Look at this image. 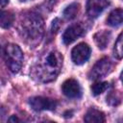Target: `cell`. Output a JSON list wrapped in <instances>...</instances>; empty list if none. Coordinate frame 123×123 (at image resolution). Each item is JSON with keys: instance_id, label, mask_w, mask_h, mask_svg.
Returning <instances> with one entry per match:
<instances>
[{"instance_id": "1", "label": "cell", "mask_w": 123, "mask_h": 123, "mask_svg": "<svg viewBox=\"0 0 123 123\" xmlns=\"http://www.w3.org/2000/svg\"><path fill=\"white\" fill-rule=\"evenodd\" d=\"M62 55L56 50L42 54L31 69L33 78L41 83L54 81L62 67Z\"/></svg>"}, {"instance_id": "2", "label": "cell", "mask_w": 123, "mask_h": 123, "mask_svg": "<svg viewBox=\"0 0 123 123\" xmlns=\"http://www.w3.org/2000/svg\"><path fill=\"white\" fill-rule=\"evenodd\" d=\"M43 19L37 13L31 12L22 17L19 24V34L26 43L33 46L42 38L43 36Z\"/></svg>"}, {"instance_id": "3", "label": "cell", "mask_w": 123, "mask_h": 123, "mask_svg": "<svg viewBox=\"0 0 123 123\" xmlns=\"http://www.w3.org/2000/svg\"><path fill=\"white\" fill-rule=\"evenodd\" d=\"M3 57L8 69L12 73H17L23 63V53L20 47L14 43H8L3 50Z\"/></svg>"}, {"instance_id": "4", "label": "cell", "mask_w": 123, "mask_h": 123, "mask_svg": "<svg viewBox=\"0 0 123 123\" xmlns=\"http://www.w3.org/2000/svg\"><path fill=\"white\" fill-rule=\"evenodd\" d=\"M112 69V63L108 58H102L92 66L88 73V78L90 80L96 81L106 75H108Z\"/></svg>"}, {"instance_id": "5", "label": "cell", "mask_w": 123, "mask_h": 123, "mask_svg": "<svg viewBox=\"0 0 123 123\" xmlns=\"http://www.w3.org/2000/svg\"><path fill=\"white\" fill-rule=\"evenodd\" d=\"M90 54H91V49L88 46V44L85 42H81L72 49L71 59L75 64L81 65L88 61Z\"/></svg>"}, {"instance_id": "6", "label": "cell", "mask_w": 123, "mask_h": 123, "mask_svg": "<svg viewBox=\"0 0 123 123\" xmlns=\"http://www.w3.org/2000/svg\"><path fill=\"white\" fill-rule=\"evenodd\" d=\"M29 104L31 108L37 111H54L58 106V102L56 100L47 98V97H42V96H36V97L30 98Z\"/></svg>"}, {"instance_id": "7", "label": "cell", "mask_w": 123, "mask_h": 123, "mask_svg": "<svg viewBox=\"0 0 123 123\" xmlns=\"http://www.w3.org/2000/svg\"><path fill=\"white\" fill-rule=\"evenodd\" d=\"M85 28L80 23H75L70 25L62 35V41L65 45H68L78 39L85 34Z\"/></svg>"}, {"instance_id": "8", "label": "cell", "mask_w": 123, "mask_h": 123, "mask_svg": "<svg viewBox=\"0 0 123 123\" xmlns=\"http://www.w3.org/2000/svg\"><path fill=\"white\" fill-rule=\"evenodd\" d=\"M62 93L68 98H80L82 95V88L78 81L75 79H67L62 85Z\"/></svg>"}, {"instance_id": "9", "label": "cell", "mask_w": 123, "mask_h": 123, "mask_svg": "<svg viewBox=\"0 0 123 123\" xmlns=\"http://www.w3.org/2000/svg\"><path fill=\"white\" fill-rule=\"evenodd\" d=\"M109 4V0H87L86 13L90 18H96L103 12Z\"/></svg>"}, {"instance_id": "10", "label": "cell", "mask_w": 123, "mask_h": 123, "mask_svg": "<svg viewBox=\"0 0 123 123\" xmlns=\"http://www.w3.org/2000/svg\"><path fill=\"white\" fill-rule=\"evenodd\" d=\"M111 34L110 31L101 30V31H98L97 33L94 34L93 39H94L95 44L98 46V48L103 50L108 46L110 39H111Z\"/></svg>"}, {"instance_id": "11", "label": "cell", "mask_w": 123, "mask_h": 123, "mask_svg": "<svg viewBox=\"0 0 123 123\" xmlns=\"http://www.w3.org/2000/svg\"><path fill=\"white\" fill-rule=\"evenodd\" d=\"M84 119L87 123H101L106 121L104 113L94 108H91L86 111Z\"/></svg>"}, {"instance_id": "12", "label": "cell", "mask_w": 123, "mask_h": 123, "mask_svg": "<svg viewBox=\"0 0 123 123\" xmlns=\"http://www.w3.org/2000/svg\"><path fill=\"white\" fill-rule=\"evenodd\" d=\"M107 24L111 27H118L123 24V9H115L108 16Z\"/></svg>"}, {"instance_id": "13", "label": "cell", "mask_w": 123, "mask_h": 123, "mask_svg": "<svg viewBox=\"0 0 123 123\" xmlns=\"http://www.w3.org/2000/svg\"><path fill=\"white\" fill-rule=\"evenodd\" d=\"M14 21V15L11 12H2L1 13V19H0V24L1 27L4 29L10 28Z\"/></svg>"}, {"instance_id": "14", "label": "cell", "mask_w": 123, "mask_h": 123, "mask_svg": "<svg viewBox=\"0 0 123 123\" xmlns=\"http://www.w3.org/2000/svg\"><path fill=\"white\" fill-rule=\"evenodd\" d=\"M79 11H80V5L78 3H72L64 9L63 16L66 19H73L74 17H76Z\"/></svg>"}, {"instance_id": "15", "label": "cell", "mask_w": 123, "mask_h": 123, "mask_svg": "<svg viewBox=\"0 0 123 123\" xmlns=\"http://www.w3.org/2000/svg\"><path fill=\"white\" fill-rule=\"evenodd\" d=\"M113 56L117 60L123 59V33H121L118 36V37H117V39H116V41L114 43Z\"/></svg>"}, {"instance_id": "16", "label": "cell", "mask_w": 123, "mask_h": 123, "mask_svg": "<svg viewBox=\"0 0 123 123\" xmlns=\"http://www.w3.org/2000/svg\"><path fill=\"white\" fill-rule=\"evenodd\" d=\"M109 87V83L108 82H98V83H95L91 86L90 89H91V92L94 96L96 95H99L101 93H103L105 90H107Z\"/></svg>"}, {"instance_id": "17", "label": "cell", "mask_w": 123, "mask_h": 123, "mask_svg": "<svg viewBox=\"0 0 123 123\" xmlns=\"http://www.w3.org/2000/svg\"><path fill=\"white\" fill-rule=\"evenodd\" d=\"M61 21H60V19L59 18H56L54 21H53V23H52V32L54 33H56V32H58L59 31V29H60V27H61Z\"/></svg>"}, {"instance_id": "18", "label": "cell", "mask_w": 123, "mask_h": 123, "mask_svg": "<svg viewBox=\"0 0 123 123\" xmlns=\"http://www.w3.org/2000/svg\"><path fill=\"white\" fill-rule=\"evenodd\" d=\"M9 122H19L20 120L17 118V116H15V115H12V117H10L9 118V120H8Z\"/></svg>"}, {"instance_id": "19", "label": "cell", "mask_w": 123, "mask_h": 123, "mask_svg": "<svg viewBox=\"0 0 123 123\" xmlns=\"http://www.w3.org/2000/svg\"><path fill=\"white\" fill-rule=\"evenodd\" d=\"M8 3H9V0H1V7L4 8Z\"/></svg>"}, {"instance_id": "20", "label": "cell", "mask_w": 123, "mask_h": 123, "mask_svg": "<svg viewBox=\"0 0 123 123\" xmlns=\"http://www.w3.org/2000/svg\"><path fill=\"white\" fill-rule=\"evenodd\" d=\"M120 79H121V81H122V83H123V71L121 72V75H120Z\"/></svg>"}]
</instances>
